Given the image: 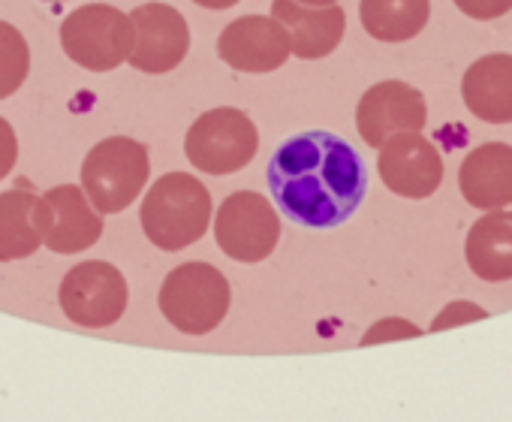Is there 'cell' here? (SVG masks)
Instances as JSON below:
<instances>
[{
    "mask_svg": "<svg viewBox=\"0 0 512 422\" xmlns=\"http://www.w3.org/2000/svg\"><path fill=\"white\" fill-rule=\"evenodd\" d=\"M275 205L293 224L326 230L350 221L368 193L359 151L326 130L287 139L266 169Z\"/></svg>",
    "mask_w": 512,
    "mask_h": 422,
    "instance_id": "obj_1",
    "label": "cell"
},
{
    "mask_svg": "<svg viewBox=\"0 0 512 422\" xmlns=\"http://www.w3.org/2000/svg\"><path fill=\"white\" fill-rule=\"evenodd\" d=\"M139 221L154 248L184 251L208 233L211 193L190 172H166L148 187Z\"/></svg>",
    "mask_w": 512,
    "mask_h": 422,
    "instance_id": "obj_2",
    "label": "cell"
},
{
    "mask_svg": "<svg viewBox=\"0 0 512 422\" xmlns=\"http://www.w3.org/2000/svg\"><path fill=\"white\" fill-rule=\"evenodd\" d=\"M229 302V281L211 263H184L172 269L157 296L163 317L184 335L214 332L229 314Z\"/></svg>",
    "mask_w": 512,
    "mask_h": 422,
    "instance_id": "obj_3",
    "label": "cell"
},
{
    "mask_svg": "<svg viewBox=\"0 0 512 422\" xmlns=\"http://www.w3.org/2000/svg\"><path fill=\"white\" fill-rule=\"evenodd\" d=\"M151 175L148 148L130 136H109L97 142L82 160V187L103 215L130 208Z\"/></svg>",
    "mask_w": 512,
    "mask_h": 422,
    "instance_id": "obj_4",
    "label": "cell"
},
{
    "mask_svg": "<svg viewBox=\"0 0 512 422\" xmlns=\"http://www.w3.org/2000/svg\"><path fill=\"white\" fill-rule=\"evenodd\" d=\"M133 19L109 4H88L73 10L61 25L64 55L91 73H109L130 61Z\"/></svg>",
    "mask_w": 512,
    "mask_h": 422,
    "instance_id": "obj_5",
    "label": "cell"
},
{
    "mask_svg": "<svg viewBox=\"0 0 512 422\" xmlns=\"http://www.w3.org/2000/svg\"><path fill=\"white\" fill-rule=\"evenodd\" d=\"M256 148H260L256 124L247 112L232 106L202 112L184 136L187 160L208 175H232L244 169L256 157Z\"/></svg>",
    "mask_w": 512,
    "mask_h": 422,
    "instance_id": "obj_6",
    "label": "cell"
},
{
    "mask_svg": "<svg viewBox=\"0 0 512 422\" xmlns=\"http://www.w3.org/2000/svg\"><path fill=\"white\" fill-rule=\"evenodd\" d=\"M214 239L217 248L235 263H263L278 248L281 218L269 196L256 190H238L217 208Z\"/></svg>",
    "mask_w": 512,
    "mask_h": 422,
    "instance_id": "obj_7",
    "label": "cell"
},
{
    "mask_svg": "<svg viewBox=\"0 0 512 422\" xmlns=\"http://www.w3.org/2000/svg\"><path fill=\"white\" fill-rule=\"evenodd\" d=\"M58 302L67 320H73L76 326L106 329L124 317L130 290L124 275L112 263L88 260L64 275L58 287Z\"/></svg>",
    "mask_w": 512,
    "mask_h": 422,
    "instance_id": "obj_8",
    "label": "cell"
},
{
    "mask_svg": "<svg viewBox=\"0 0 512 422\" xmlns=\"http://www.w3.org/2000/svg\"><path fill=\"white\" fill-rule=\"evenodd\" d=\"M43 245L55 254H82L103 236V211L94 208L85 187L58 184L37 199L34 208Z\"/></svg>",
    "mask_w": 512,
    "mask_h": 422,
    "instance_id": "obj_9",
    "label": "cell"
},
{
    "mask_svg": "<svg viewBox=\"0 0 512 422\" xmlns=\"http://www.w3.org/2000/svg\"><path fill=\"white\" fill-rule=\"evenodd\" d=\"M425 121L428 106L422 91L398 79L377 82L374 88H368L356 109L359 136L377 151L401 133H422Z\"/></svg>",
    "mask_w": 512,
    "mask_h": 422,
    "instance_id": "obj_10",
    "label": "cell"
},
{
    "mask_svg": "<svg viewBox=\"0 0 512 422\" xmlns=\"http://www.w3.org/2000/svg\"><path fill=\"white\" fill-rule=\"evenodd\" d=\"M133 19V52L130 67L148 76L172 73L190 52L187 19L169 4H142L130 13Z\"/></svg>",
    "mask_w": 512,
    "mask_h": 422,
    "instance_id": "obj_11",
    "label": "cell"
},
{
    "mask_svg": "<svg viewBox=\"0 0 512 422\" xmlns=\"http://www.w3.org/2000/svg\"><path fill=\"white\" fill-rule=\"evenodd\" d=\"M217 55L238 73H275L290 55V31L275 16H244L220 31Z\"/></svg>",
    "mask_w": 512,
    "mask_h": 422,
    "instance_id": "obj_12",
    "label": "cell"
},
{
    "mask_svg": "<svg viewBox=\"0 0 512 422\" xmlns=\"http://www.w3.org/2000/svg\"><path fill=\"white\" fill-rule=\"evenodd\" d=\"M383 184L404 199H428L443 184V157L422 133H401L380 148Z\"/></svg>",
    "mask_w": 512,
    "mask_h": 422,
    "instance_id": "obj_13",
    "label": "cell"
},
{
    "mask_svg": "<svg viewBox=\"0 0 512 422\" xmlns=\"http://www.w3.org/2000/svg\"><path fill=\"white\" fill-rule=\"evenodd\" d=\"M272 16L284 22L290 31L293 55L302 61H320L329 58L347 31V13L332 4V7H308L299 0H275Z\"/></svg>",
    "mask_w": 512,
    "mask_h": 422,
    "instance_id": "obj_14",
    "label": "cell"
},
{
    "mask_svg": "<svg viewBox=\"0 0 512 422\" xmlns=\"http://www.w3.org/2000/svg\"><path fill=\"white\" fill-rule=\"evenodd\" d=\"M458 190L482 211L512 205V145L485 142L473 148L458 169Z\"/></svg>",
    "mask_w": 512,
    "mask_h": 422,
    "instance_id": "obj_15",
    "label": "cell"
},
{
    "mask_svg": "<svg viewBox=\"0 0 512 422\" xmlns=\"http://www.w3.org/2000/svg\"><path fill=\"white\" fill-rule=\"evenodd\" d=\"M464 106L485 124H512V55L494 52L473 61L461 79Z\"/></svg>",
    "mask_w": 512,
    "mask_h": 422,
    "instance_id": "obj_16",
    "label": "cell"
},
{
    "mask_svg": "<svg viewBox=\"0 0 512 422\" xmlns=\"http://www.w3.org/2000/svg\"><path fill=\"white\" fill-rule=\"evenodd\" d=\"M464 257L476 278L488 284L512 281V211H485L467 233Z\"/></svg>",
    "mask_w": 512,
    "mask_h": 422,
    "instance_id": "obj_17",
    "label": "cell"
},
{
    "mask_svg": "<svg viewBox=\"0 0 512 422\" xmlns=\"http://www.w3.org/2000/svg\"><path fill=\"white\" fill-rule=\"evenodd\" d=\"M37 193L28 187L0 193V263H13L31 257L43 245V233L37 230Z\"/></svg>",
    "mask_w": 512,
    "mask_h": 422,
    "instance_id": "obj_18",
    "label": "cell"
},
{
    "mask_svg": "<svg viewBox=\"0 0 512 422\" xmlns=\"http://www.w3.org/2000/svg\"><path fill=\"white\" fill-rule=\"evenodd\" d=\"M431 16V0H359L365 34L380 43H407L422 34Z\"/></svg>",
    "mask_w": 512,
    "mask_h": 422,
    "instance_id": "obj_19",
    "label": "cell"
},
{
    "mask_svg": "<svg viewBox=\"0 0 512 422\" xmlns=\"http://www.w3.org/2000/svg\"><path fill=\"white\" fill-rule=\"evenodd\" d=\"M31 70V49L22 31L10 22H0V100L13 97Z\"/></svg>",
    "mask_w": 512,
    "mask_h": 422,
    "instance_id": "obj_20",
    "label": "cell"
},
{
    "mask_svg": "<svg viewBox=\"0 0 512 422\" xmlns=\"http://www.w3.org/2000/svg\"><path fill=\"white\" fill-rule=\"evenodd\" d=\"M422 329L410 320H401V317H389V320H380L374 323L365 335H362V344H383V341H398V338H419Z\"/></svg>",
    "mask_w": 512,
    "mask_h": 422,
    "instance_id": "obj_21",
    "label": "cell"
},
{
    "mask_svg": "<svg viewBox=\"0 0 512 422\" xmlns=\"http://www.w3.org/2000/svg\"><path fill=\"white\" fill-rule=\"evenodd\" d=\"M488 314L482 308H476L473 302H449L443 308V314L434 317L431 323V332H443V329H452V326H464V323H473V320H485Z\"/></svg>",
    "mask_w": 512,
    "mask_h": 422,
    "instance_id": "obj_22",
    "label": "cell"
},
{
    "mask_svg": "<svg viewBox=\"0 0 512 422\" xmlns=\"http://www.w3.org/2000/svg\"><path fill=\"white\" fill-rule=\"evenodd\" d=\"M455 7L476 22H491L512 10V0H455Z\"/></svg>",
    "mask_w": 512,
    "mask_h": 422,
    "instance_id": "obj_23",
    "label": "cell"
},
{
    "mask_svg": "<svg viewBox=\"0 0 512 422\" xmlns=\"http://www.w3.org/2000/svg\"><path fill=\"white\" fill-rule=\"evenodd\" d=\"M19 160V136L7 118H0V181H4Z\"/></svg>",
    "mask_w": 512,
    "mask_h": 422,
    "instance_id": "obj_24",
    "label": "cell"
},
{
    "mask_svg": "<svg viewBox=\"0 0 512 422\" xmlns=\"http://www.w3.org/2000/svg\"><path fill=\"white\" fill-rule=\"evenodd\" d=\"M196 7H202V10H229V7H235L238 0H193Z\"/></svg>",
    "mask_w": 512,
    "mask_h": 422,
    "instance_id": "obj_25",
    "label": "cell"
},
{
    "mask_svg": "<svg viewBox=\"0 0 512 422\" xmlns=\"http://www.w3.org/2000/svg\"><path fill=\"white\" fill-rule=\"evenodd\" d=\"M299 4H308V7H332L338 0H299Z\"/></svg>",
    "mask_w": 512,
    "mask_h": 422,
    "instance_id": "obj_26",
    "label": "cell"
},
{
    "mask_svg": "<svg viewBox=\"0 0 512 422\" xmlns=\"http://www.w3.org/2000/svg\"><path fill=\"white\" fill-rule=\"evenodd\" d=\"M43 4H61V0H43Z\"/></svg>",
    "mask_w": 512,
    "mask_h": 422,
    "instance_id": "obj_27",
    "label": "cell"
}]
</instances>
